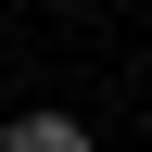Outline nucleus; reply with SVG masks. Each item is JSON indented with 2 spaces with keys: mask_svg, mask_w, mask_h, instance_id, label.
I'll list each match as a JSON object with an SVG mask.
<instances>
[{
  "mask_svg": "<svg viewBox=\"0 0 152 152\" xmlns=\"http://www.w3.org/2000/svg\"><path fill=\"white\" fill-rule=\"evenodd\" d=\"M0 152H89V127H76V114H13Z\"/></svg>",
  "mask_w": 152,
  "mask_h": 152,
  "instance_id": "nucleus-1",
  "label": "nucleus"
}]
</instances>
